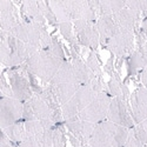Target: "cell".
I'll return each instance as SVG.
<instances>
[{"label": "cell", "mask_w": 147, "mask_h": 147, "mask_svg": "<svg viewBox=\"0 0 147 147\" xmlns=\"http://www.w3.org/2000/svg\"><path fill=\"white\" fill-rule=\"evenodd\" d=\"M65 61V53L59 40L53 36L51 46L34 53L22 65L31 74L35 76L45 86L51 82L55 73Z\"/></svg>", "instance_id": "cell-1"}, {"label": "cell", "mask_w": 147, "mask_h": 147, "mask_svg": "<svg viewBox=\"0 0 147 147\" xmlns=\"http://www.w3.org/2000/svg\"><path fill=\"white\" fill-rule=\"evenodd\" d=\"M104 87H105V84L101 77H96L90 84L82 85L74 93V95L61 107L64 122L78 118L79 114L92 102V100L98 94L105 92Z\"/></svg>", "instance_id": "cell-2"}, {"label": "cell", "mask_w": 147, "mask_h": 147, "mask_svg": "<svg viewBox=\"0 0 147 147\" xmlns=\"http://www.w3.org/2000/svg\"><path fill=\"white\" fill-rule=\"evenodd\" d=\"M128 129L104 120L95 125L88 145L91 147H124L128 137Z\"/></svg>", "instance_id": "cell-3"}, {"label": "cell", "mask_w": 147, "mask_h": 147, "mask_svg": "<svg viewBox=\"0 0 147 147\" xmlns=\"http://www.w3.org/2000/svg\"><path fill=\"white\" fill-rule=\"evenodd\" d=\"M8 34L14 38L21 40L22 42L32 45L39 50H46L51 46L53 36L47 32L45 25L28 21H21L13 30H11Z\"/></svg>", "instance_id": "cell-4"}, {"label": "cell", "mask_w": 147, "mask_h": 147, "mask_svg": "<svg viewBox=\"0 0 147 147\" xmlns=\"http://www.w3.org/2000/svg\"><path fill=\"white\" fill-rule=\"evenodd\" d=\"M51 119L55 124H63L64 117L60 109H54L46 102L40 94H33L32 98L24 102L22 120H47Z\"/></svg>", "instance_id": "cell-5"}, {"label": "cell", "mask_w": 147, "mask_h": 147, "mask_svg": "<svg viewBox=\"0 0 147 147\" xmlns=\"http://www.w3.org/2000/svg\"><path fill=\"white\" fill-rule=\"evenodd\" d=\"M66 127L63 124H58L53 128L44 132L42 134L27 138L18 145V147H67Z\"/></svg>", "instance_id": "cell-6"}, {"label": "cell", "mask_w": 147, "mask_h": 147, "mask_svg": "<svg viewBox=\"0 0 147 147\" xmlns=\"http://www.w3.org/2000/svg\"><path fill=\"white\" fill-rule=\"evenodd\" d=\"M6 74L12 93H13V98L20 100L21 102H25L33 96L34 93L31 87L28 71L25 66L20 65L18 67L8 68Z\"/></svg>", "instance_id": "cell-7"}, {"label": "cell", "mask_w": 147, "mask_h": 147, "mask_svg": "<svg viewBox=\"0 0 147 147\" xmlns=\"http://www.w3.org/2000/svg\"><path fill=\"white\" fill-rule=\"evenodd\" d=\"M6 40L9 46V55H8L7 60L5 61L4 66H6L8 68H13V67H18V66L22 65L24 63H26V60L28 58H31L34 53L40 51L39 48L22 42L21 40L14 38L13 35H11L8 33L6 34Z\"/></svg>", "instance_id": "cell-8"}, {"label": "cell", "mask_w": 147, "mask_h": 147, "mask_svg": "<svg viewBox=\"0 0 147 147\" xmlns=\"http://www.w3.org/2000/svg\"><path fill=\"white\" fill-rule=\"evenodd\" d=\"M128 99L124 96H114L111 99V104L108 107V113L106 120L117 124L119 126L132 128L136 122L133 120L131 107L127 101Z\"/></svg>", "instance_id": "cell-9"}, {"label": "cell", "mask_w": 147, "mask_h": 147, "mask_svg": "<svg viewBox=\"0 0 147 147\" xmlns=\"http://www.w3.org/2000/svg\"><path fill=\"white\" fill-rule=\"evenodd\" d=\"M111 95L107 92H101L98 94L92 102L84 109V111L79 114V119L92 122V124L96 125L99 122L106 120L107 113H108V107L111 104Z\"/></svg>", "instance_id": "cell-10"}, {"label": "cell", "mask_w": 147, "mask_h": 147, "mask_svg": "<svg viewBox=\"0 0 147 147\" xmlns=\"http://www.w3.org/2000/svg\"><path fill=\"white\" fill-rule=\"evenodd\" d=\"M24 102L16 98L1 96L0 99V126L1 129L22 120Z\"/></svg>", "instance_id": "cell-11"}, {"label": "cell", "mask_w": 147, "mask_h": 147, "mask_svg": "<svg viewBox=\"0 0 147 147\" xmlns=\"http://www.w3.org/2000/svg\"><path fill=\"white\" fill-rule=\"evenodd\" d=\"M147 67V36L141 32L136 33V48L128 57V76H134Z\"/></svg>", "instance_id": "cell-12"}, {"label": "cell", "mask_w": 147, "mask_h": 147, "mask_svg": "<svg viewBox=\"0 0 147 147\" xmlns=\"http://www.w3.org/2000/svg\"><path fill=\"white\" fill-rule=\"evenodd\" d=\"M134 46H136V32L125 30H120L106 44L108 50L119 58L129 57L134 51Z\"/></svg>", "instance_id": "cell-13"}, {"label": "cell", "mask_w": 147, "mask_h": 147, "mask_svg": "<svg viewBox=\"0 0 147 147\" xmlns=\"http://www.w3.org/2000/svg\"><path fill=\"white\" fill-rule=\"evenodd\" d=\"M77 40L81 46L88 47L91 50H96L100 45V36L96 30L95 21L78 20L73 22Z\"/></svg>", "instance_id": "cell-14"}, {"label": "cell", "mask_w": 147, "mask_h": 147, "mask_svg": "<svg viewBox=\"0 0 147 147\" xmlns=\"http://www.w3.org/2000/svg\"><path fill=\"white\" fill-rule=\"evenodd\" d=\"M65 4L68 11L71 22L78 20L96 21L98 14L93 8L91 1H86V0H65Z\"/></svg>", "instance_id": "cell-15"}, {"label": "cell", "mask_w": 147, "mask_h": 147, "mask_svg": "<svg viewBox=\"0 0 147 147\" xmlns=\"http://www.w3.org/2000/svg\"><path fill=\"white\" fill-rule=\"evenodd\" d=\"M64 125L67 129V133H69L71 136L74 137L81 144V146L88 145L90 138L92 136V132L95 127V125L92 124V122L81 120L79 118L65 121Z\"/></svg>", "instance_id": "cell-16"}, {"label": "cell", "mask_w": 147, "mask_h": 147, "mask_svg": "<svg viewBox=\"0 0 147 147\" xmlns=\"http://www.w3.org/2000/svg\"><path fill=\"white\" fill-rule=\"evenodd\" d=\"M22 21L18 8L12 1L0 0V26L1 31L9 32Z\"/></svg>", "instance_id": "cell-17"}, {"label": "cell", "mask_w": 147, "mask_h": 147, "mask_svg": "<svg viewBox=\"0 0 147 147\" xmlns=\"http://www.w3.org/2000/svg\"><path fill=\"white\" fill-rule=\"evenodd\" d=\"M129 107L136 124L147 118V88L139 87L129 95Z\"/></svg>", "instance_id": "cell-18"}, {"label": "cell", "mask_w": 147, "mask_h": 147, "mask_svg": "<svg viewBox=\"0 0 147 147\" xmlns=\"http://www.w3.org/2000/svg\"><path fill=\"white\" fill-rule=\"evenodd\" d=\"M113 19L120 30L132 31L136 33L139 27V24L142 21V17L139 13H137V12H134L133 9L127 8V7L122 8L118 13H115L113 16Z\"/></svg>", "instance_id": "cell-19"}, {"label": "cell", "mask_w": 147, "mask_h": 147, "mask_svg": "<svg viewBox=\"0 0 147 147\" xmlns=\"http://www.w3.org/2000/svg\"><path fill=\"white\" fill-rule=\"evenodd\" d=\"M96 30L100 36V44L102 46H106L108 40L120 31L117 22L113 19V16H101L95 21Z\"/></svg>", "instance_id": "cell-20"}, {"label": "cell", "mask_w": 147, "mask_h": 147, "mask_svg": "<svg viewBox=\"0 0 147 147\" xmlns=\"http://www.w3.org/2000/svg\"><path fill=\"white\" fill-rule=\"evenodd\" d=\"M20 7V16L22 21H28V22H35L40 24V25H45L46 19L42 14V12L39 6V1H33V0H28V1H22Z\"/></svg>", "instance_id": "cell-21"}, {"label": "cell", "mask_w": 147, "mask_h": 147, "mask_svg": "<svg viewBox=\"0 0 147 147\" xmlns=\"http://www.w3.org/2000/svg\"><path fill=\"white\" fill-rule=\"evenodd\" d=\"M147 145V118L128 129L124 147H145Z\"/></svg>", "instance_id": "cell-22"}, {"label": "cell", "mask_w": 147, "mask_h": 147, "mask_svg": "<svg viewBox=\"0 0 147 147\" xmlns=\"http://www.w3.org/2000/svg\"><path fill=\"white\" fill-rule=\"evenodd\" d=\"M98 18L101 16H114L119 11L126 7L125 1L120 0H102V1H93Z\"/></svg>", "instance_id": "cell-23"}, {"label": "cell", "mask_w": 147, "mask_h": 147, "mask_svg": "<svg viewBox=\"0 0 147 147\" xmlns=\"http://www.w3.org/2000/svg\"><path fill=\"white\" fill-rule=\"evenodd\" d=\"M71 63L74 67V71H76V74L78 77V80L80 82V85H86V84H90L94 78H96L94 76V73L88 68V66L86 65L85 61H82L79 55H77V53L74 54L73 53V57H72V60Z\"/></svg>", "instance_id": "cell-24"}, {"label": "cell", "mask_w": 147, "mask_h": 147, "mask_svg": "<svg viewBox=\"0 0 147 147\" xmlns=\"http://www.w3.org/2000/svg\"><path fill=\"white\" fill-rule=\"evenodd\" d=\"M3 132L9 138L11 141H13L17 145H19L20 142H22L24 140L27 139L26 129H25V122H24V120H20L18 122H16V124L4 128Z\"/></svg>", "instance_id": "cell-25"}, {"label": "cell", "mask_w": 147, "mask_h": 147, "mask_svg": "<svg viewBox=\"0 0 147 147\" xmlns=\"http://www.w3.org/2000/svg\"><path fill=\"white\" fill-rule=\"evenodd\" d=\"M108 94L112 98L114 96H124L126 99H128V90L124 84L121 82V80L119 79V77L114 73H112V78L109 80L108 85Z\"/></svg>", "instance_id": "cell-26"}, {"label": "cell", "mask_w": 147, "mask_h": 147, "mask_svg": "<svg viewBox=\"0 0 147 147\" xmlns=\"http://www.w3.org/2000/svg\"><path fill=\"white\" fill-rule=\"evenodd\" d=\"M50 7L53 12V14L58 21V24L61 22H71L68 11L65 4V0H57V1H48Z\"/></svg>", "instance_id": "cell-27"}, {"label": "cell", "mask_w": 147, "mask_h": 147, "mask_svg": "<svg viewBox=\"0 0 147 147\" xmlns=\"http://www.w3.org/2000/svg\"><path fill=\"white\" fill-rule=\"evenodd\" d=\"M58 27L60 30V33L64 38L72 45L73 48H77L78 46V40L74 33V27H73V22H61L58 24Z\"/></svg>", "instance_id": "cell-28"}, {"label": "cell", "mask_w": 147, "mask_h": 147, "mask_svg": "<svg viewBox=\"0 0 147 147\" xmlns=\"http://www.w3.org/2000/svg\"><path fill=\"white\" fill-rule=\"evenodd\" d=\"M125 4L127 8L139 13L142 19L147 16V0H131V1H125Z\"/></svg>", "instance_id": "cell-29"}, {"label": "cell", "mask_w": 147, "mask_h": 147, "mask_svg": "<svg viewBox=\"0 0 147 147\" xmlns=\"http://www.w3.org/2000/svg\"><path fill=\"white\" fill-rule=\"evenodd\" d=\"M86 65L88 66V68L94 73L95 77H101V68H100V64H99V60H98L96 53L94 51H92L90 53V55L86 59Z\"/></svg>", "instance_id": "cell-30"}, {"label": "cell", "mask_w": 147, "mask_h": 147, "mask_svg": "<svg viewBox=\"0 0 147 147\" xmlns=\"http://www.w3.org/2000/svg\"><path fill=\"white\" fill-rule=\"evenodd\" d=\"M0 91H1V95H3V96L13 98V93H12L11 86H9L8 80H7V78L5 77V74L1 76V85H0Z\"/></svg>", "instance_id": "cell-31"}, {"label": "cell", "mask_w": 147, "mask_h": 147, "mask_svg": "<svg viewBox=\"0 0 147 147\" xmlns=\"http://www.w3.org/2000/svg\"><path fill=\"white\" fill-rule=\"evenodd\" d=\"M17 144L11 141L9 138L6 136L4 132H1V138H0V147H16Z\"/></svg>", "instance_id": "cell-32"}, {"label": "cell", "mask_w": 147, "mask_h": 147, "mask_svg": "<svg viewBox=\"0 0 147 147\" xmlns=\"http://www.w3.org/2000/svg\"><path fill=\"white\" fill-rule=\"evenodd\" d=\"M140 31L147 36V16L142 19V21H141V25H140Z\"/></svg>", "instance_id": "cell-33"}, {"label": "cell", "mask_w": 147, "mask_h": 147, "mask_svg": "<svg viewBox=\"0 0 147 147\" xmlns=\"http://www.w3.org/2000/svg\"><path fill=\"white\" fill-rule=\"evenodd\" d=\"M82 147H91L90 145H86V146H82Z\"/></svg>", "instance_id": "cell-34"}, {"label": "cell", "mask_w": 147, "mask_h": 147, "mask_svg": "<svg viewBox=\"0 0 147 147\" xmlns=\"http://www.w3.org/2000/svg\"><path fill=\"white\" fill-rule=\"evenodd\" d=\"M145 147H147V145H146V146H145Z\"/></svg>", "instance_id": "cell-35"}, {"label": "cell", "mask_w": 147, "mask_h": 147, "mask_svg": "<svg viewBox=\"0 0 147 147\" xmlns=\"http://www.w3.org/2000/svg\"><path fill=\"white\" fill-rule=\"evenodd\" d=\"M146 69H147V67H146Z\"/></svg>", "instance_id": "cell-36"}]
</instances>
